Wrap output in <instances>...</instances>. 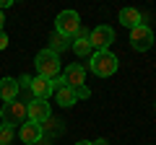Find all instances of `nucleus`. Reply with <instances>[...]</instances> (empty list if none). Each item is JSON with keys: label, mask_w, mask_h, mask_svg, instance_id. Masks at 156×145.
Masks as SVG:
<instances>
[{"label": "nucleus", "mask_w": 156, "mask_h": 145, "mask_svg": "<svg viewBox=\"0 0 156 145\" xmlns=\"http://www.w3.org/2000/svg\"><path fill=\"white\" fill-rule=\"evenodd\" d=\"M34 65H37L39 78H47V80H55L60 75V57L50 49H42L37 57H34Z\"/></svg>", "instance_id": "3"}, {"label": "nucleus", "mask_w": 156, "mask_h": 145, "mask_svg": "<svg viewBox=\"0 0 156 145\" xmlns=\"http://www.w3.org/2000/svg\"><path fill=\"white\" fill-rule=\"evenodd\" d=\"M78 29H81V16H78L76 11L57 13V18H55V34H60V36H65V39L73 42V36L78 34Z\"/></svg>", "instance_id": "4"}, {"label": "nucleus", "mask_w": 156, "mask_h": 145, "mask_svg": "<svg viewBox=\"0 0 156 145\" xmlns=\"http://www.w3.org/2000/svg\"><path fill=\"white\" fill-rule=\"evenodd\" d=\"M62 78H65V86H70V88L83 86V80H86V70H83V65H78V62L68 65V70L62 72Z\"/></svg>", "instance_id": "11"}, {"label": "nucleus", "mask_w": 156, "mask_h": 145, "mask_svg": "<svg viewBox=\"0 0 156 145\" xmlns=\"http://www.w3.org/2000/svg\"><path fill=\"white\" fill-rule=\"evenodd\" d=\"M26 109H29V122H37V124L47 122V119L52 117L50 104H47V101H42V99H31V101L26 104Z\"/></svg>", "instance_id": "7"}, {"label": "nucleus", "mask_w": 156, "mask_h": 145, "mask_svg": "<svg viewBox=\"0 0 156 145\" xmlns=\"http://www.w3.org/2000/svg\"><path fill=\"white\" fill-rule=\"evenodd\" d=\"M94 145H107V140H96V143Z\"/></svg>", "instance_id": "23"}, {"label": "nucleus", "mask_w": 156, "mask_h": 145, "mask_svg": "<svg viewBox=\"0 0 156 145\" xmlns=\"http://www.w3.org/2000/svg\"><path fill=\"white\" fill-rule=\"evenodd\" d=\"M55 93V83L47 78H31V96L34 99H42V101H50V96Z\"/></svg>", "instance_id": "9"}, {"label": "nucleus", "mask_w": 156, "mask_h": 145, "mask_svg": "<svg viewBox=\"0 0 156 145\" xmlns=\"http://www.w3.org/2000/svg\"><path fill=\"white\" fill-rule=\"evenodd\" d=\"M18 135H21V140L26 145H37L39 140L44 137V135H42V124H37V122H23Z\"/></svg>", "instance_id": "12"}, {"label": "nucleus", "mask_w": 156, "mask_h": 145, "mask_svg": "<svg viewBox=\"0 0 156 145\" xmlns=\"http://www.w3.org/2000/svg\"><path fill=\"white\" fill-rule=\"evenodd\" d=\"M11 140H13V130L0 124V145H11Z\"/></svg>", "instance_id": "17"}, {"label": "nucleus", "mask_w": 156, "mask_h": 145, "mask_svg": "<svg viewBox=\"0 0 156 145\" xmlns=\"http://www.w3.org/2000/svg\"><path fill=\"white\" fill-rule=\"evenodd\" d=\"M73 93H76V101H78V99H89L91 91L86 88V86H78V88H73Z\"/></svg>", "instance_id": "18"}, {"label": "nucleus", "mask_w": 156, "mask_h": 145, "mask_svg": "<svg viewBox=\"0 0 156 145\" xmlns=\"http://www.w3.org/2000/svg\"><path fill=\"white\" fill-rule=\"evenodd\" d=\"M13 5V0H0V11H3V8H11Z\"/></svg>", "instance_id": "20"}, {"label": "nucleus", "mask_w": 156, "mask_h": 145, "mask_svg": "<svg viewBox=\"0 0 156 145\" xmlns=\"http://www.w3.org/2000/svg\"><path fill=\"white\" fill-rule=\"evenodd\" d=\"M60 122H57V119H47V122H42V135H47V132H50V135H57V132H60Z\"/></svg>", "instance_id": "16"}, {"label": "nucleus", "mask_w": 156, "mask_h": 145, "mask_svg": "<svg viewBox=\"0 0 156 145\" xmlns=\"http://www.w3.org/2000/svg\"><path fill=\"white\" fill-rule=\"evenodd\" d=\"M151 44H154V31H151L148 23H140V26L130 29V47H133L135 52L151 49Z\"/></svg>", "instance_id": "5"}, {"label": "nucleus", "mask_w": 156, "mask_h": 145, "mask_svg": "<svg viewBox=\"0 0 156 145\" xmlns=\"http://www.w3.org/2000/svg\"><path fill=\"white\" fill-rule=\"evenodd\" d=\"M68 44H70V39H65V36H60V34H52L50 36V42H47V49L50 52H62V49H68Z\"/></svg>", "instance_id": "15"}, {"label": "nucleus", "mask_w": 156, "mask_h": 145, "mask_svg": "<svg viewBox=\"0 0 156 145\" xmlns=\"http://www.w3.org/2000/svg\"><path fill=\"white\" fill-rule=\"evenodd\" d=\"M18 78H3L0 80V99H3V104L5 101H16V96H18Z\"/></svg>", "instance_id": "13"}, {"label": "nucleus", "mask_w": 156, "mask_h": 145, "mask_svg": "<svg viewBox=\"0 0 156 145\" xmlns=\"http://www.w3.org/2000/svg\"><path fill=\"white\" fill-rule=\"evenodd\" d=\"M89 42H91V47H94L96 52L109 49V44L115 42V31H112V26H96L94 31L89 34Z\"/></svg>", "instance_id": "6"}, {"label": "nucleus", "mask_w": 156, "mask_h": 145, "mask_svg": "<svg viewBox=\"0 0 156 145\" xmlns=\"http://www.w3.org/2000/svg\"><path fill=\"white\" fill-rule=\"evenodd\" d=\"M0 117H3V124L5 127H21L23 122H29V109L26 101H5L0 106Z\"/></svg>", "instance_id": "1"}, {"label": "nucleus", "mask_w": 156, "mask_h": 145, "mask_svg": "<svg viewBox=\"0 0 156 145\" xmlns=\"http://www.w3.org/2000/svg\"><path fill=\"white\" fill-rule=\"evenodd\" d=\"M70 47H73V52H76L78 57H86V55H89V52L94 49V47H91V42H89V29H83V26L78 29V34L73 36Z\"/></svg>", "instance_id": "10"}, {"label": "nucleus", "mask_w": 156, "mask_h": 145, "mask_svg": "<svg viewBox=\"0 0 156 145\" xmlns=\"http://www.w3.org/2000/svg\"><path fill=\"white\" fill-rule=\"evenodd\" d=\"M5 47H8V34H5V31H0V52L5 49Z\"/></svg>", "instance_id": "19"}, {"label": "nucleus", "mask_w": 156, "mask_h": 145, "mask_svg": "<svg viewBox=\"0 0 156 145\" xmlns=\"http://www.w3.org/2000/svg\"><path fill=\"white\" fill-rule=\"evenodd\" d=\"M0 31H5V16H3V11H0Z\"/></svg>", "instance_id": "21"}, {"label": "nucleus", "mask_w": 156, "mask_h": 145, "mask_svg": "<svg viewBox=\"0 0 156 145\" xmlns=\"http://www.w3.org/2000/svg\"><path fill=\"white\" fill-rule=\"evenodd\" d=\"M52 83H55V99H57V104H60V106H65V109H68V106L76 104V93H73L70 86H65V78H62V75H57Z\"/></svg>", "instance_id": "8"}, {"label": "nucleus", "mask_w": 156, "mask_h": 145, "mask_svg": "<svg viewBox=\"0 0 156 145\" xmlns=\"http://www.w3.org/2000/svg\"><path fill=\"white\" fill-rule=\"evenodd\" d=\"M120 23L128 26V29L140 26V11H135V8H122V11H120Z\"/></svg>", "instance_id": "14"}, {"label": "nucleus", "mask_w": 156, "mask_h": 145, "mask_svg": "<svg viewBox=\"0 0 156 145\" xmlns=\"http://www.w3.org/2000/svg\"><path fill=\"white\" fill-rule=\"evenodd\" d=\"M76 145H94V143H89V140H78Z\"/></svg>", "instance_id": "22"}, {"label": "nucleus", "mask_w": 156, "mask_h": 145, "mask_svg": "<svg viewBox=\"0 0 156 145\" xmlns=\"http://www.w3.org/2000/svg\"><path fill=\"white\" fill-rule=\"evenodd\" d=\"M117 57L112 55L109 49H99V52H94L91 55V60H89V67H91V72L94 75H99V78H109L112 72L117 70Z\"/></svg>", "instance_id": "2"}]
</instances>
